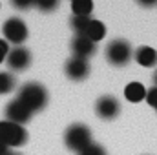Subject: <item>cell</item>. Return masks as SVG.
Returning a JSON list of instances; mask_svg holds the SVG:
<instances>
[{
  "instance_id": "obj_1",
  "label": "cell",
  "mask_w": 157,
  "mask_h": 155,
  "mask_svg": "<svg viewBox=\"0 0 157 155\" xmlns=\"http://www.w3.org/2000/svg\"><path fill=\"white\" fill-rule=\"evenodd\" d=\"M17 99L31 112V113H37L40 110L46 108L48 104V89L39 84V82H26L20 89H18V95Z\"/></svg>"
},
{
  "instance_id": "obj_2",
  "label": "cell",
  "mask_w": 157,
  "mask_h": 155,
  "mask_svg": "<svg viewBox=\"0 0 157 155\" xmlns=\"http://www.w3.org/2000/svg\"><path fill=\"white\" fill-rule=\"evenodd\" d=\"M64 142L70 152L80 153L86 146L91 144V131L84 124H71L64 133Z\"/></svg>"
},
{
  "instance_id": "obj_3",
  "label": "cell",
  "mask_w": 157,
  "mask_h": 155,
  "mask_svg": "<svg viewBox=\"0 0 157 155\" xmlns=\"http://www.w3.org/2000/svg\"><path fill=\"white\" fill-rule=\"evenodd\" d=\"M28 141V131L24 126L9 122V120H0V144L7 148H18L26 144Z\"/></svg>"
},
{
  "instance_id": "obj_4",
  "label": "cell",
  "mask_w": 157,
  "mask_h": 155,
  "mask_svg": "<svg viewBox=\"0 0 157 155\" xmlns=\"http://www.w3.org/2000/svg\"><path fill=\"white\" fill-rule=\"evenodd\" d=\"M2 33H4V40L7 44H13V46H22L29 35L26 22L18 17L7 18L2 26Z\"/></svg>"
},
{
  "instance_id": "obj_5",
  "label": "cell",
  "mask_w": 157,
  "mask_h": 155,
  "mask_svg": "<svg viewBox=\"0 0 157 155\" xmlns=\"http://www.w3.org/2000/svg\"><path fill=\"white\" fill-rule=\"evenodd\" d=\"M132 44L124 39H115L106 46V59L113 66H126L132 59Z\"/></svg>"
},
{
  "instance_id": "obj_6",
  "label": "cell",
  "mask_w": 157,
  "mask_h": 155,
  "mask_svg": "<svg viewBox=\"0 0 157 155\" xmlns=\"http://www.w3.org/2000/svg\"><path fill=\"white\" fill-rule=\"evenodd\" d=\"M6 62H7L9 70H13V71H24L31 64V53L24 46H15L13 49H9V53L6 57Z\"/></svg>"
},
{
  "instance_id": "obj_7",
  "label": "cell",
  "mask_w": 157,
  "mask_h": 155,
  "mask_svg": "<svg viewBox=\"0 0 157 155\" xmlns=\"http://www.w3.org/2000/svg\"><path fill=\"white\" fill-rule=\"evenodd\" d=\"M4 113H6V120L15 122V124H20V126H24L26 122H29V119H31V115H33V113H31V112H29L20 100H18V99L7 102Z\"/></svg>"
},
{
  "instance_id": "obj_8",
  "label": "cell",
  "mask_w": 157,
  "mask_h": 155,
  "mask_svg": "<svg viewBox=\"0 0 157 155\" xmlns=\"http://www.w3.org/2000/svg\"><path fill=\"white\" fill-rule=\"evenodd\" d=\"M64 71H66L68 78H71V80H84V78L90 75V62H88V59L71 57L66 62Z\"/></svg>"
},
{
  "instance_id": "obj_9",
  "label": "cell",
  "mask_w": 157,
  "mask_h": 155,
  "mask_svg": "<svg viewBox=\"0 0 157 155\" xmlns=\"http://www.w3.org/2000/svg\"><path fill=\"white\" fill-rule=\"evenodd\" d=\"M95 112H97V115L101 117V119H104V120H112V119H115L119 115V112H121V104H119V100L115 97H110V95H104V97H101L99 100H97V104H95Z\"/></svg>"
},
{
  "instance_id": "obj_10",
  "label": "cell",
  "mask_w": 157,
  "mask_h": 155,
  "mask_svg": "<svg viewBox=\"0 0 157 155\" xmlns=\"http://www.w3.org/2000/svg\"><path fill=\"white\" fill-rule=\"evenodd\" d=\"M97 46L95 42H91L90 39L82 37V35H75L71 40V51H73V57H80V59H90L93 53H95Z\"/></svg>"
},
{
  "instance_id": "obj_11",
  "label": "cell",
  "mask_w": 157,
  "mask_h": 155,
  "mask_svg": "<svg viewBox=\"0 0 157 155\" xmlns=\"http://www.w3.org/2000/svg\"><path fill=\"white\" fill-rule=\"evenodd\" d=\"M135 60L139 66H144V68H154L157 64V51L150 46H141L137 51H135Z\"/></svg>"
},
{
  "instance_id": "obj_12",
  "label": "cell",
  "mask_w": 157,
  "mask_h": 155,
  "mask_svg": "<svg viewBox=\"0 0 157 155\" xmlns=\"http://www.w3.org/2000/svg\"><path fill=\"white\" fill-rule=\"evenodd\" d=\"M82 37L90 39L91 42H99V40H102L104 37H106V26H104L101 20L91 18V20H90V24L86 26V31H84V35H82Z\"/></svg>"
},
{
  "instance_id": "obj_13",
  "label": "cell",
  "mask_w": 157,
  "mask_h": 155,
  "mask_svg": "<svg viewBox=\"0 0 157 155\" xmlns=\"http://www.w3.org/2000/svg\"><path fill=\"white\" fill-rule=\"evenodd\" d=\"M124 97L130 102H141L143 99H146V89L141 82H130L124 88Z\"/></svg>"
},
{
  "instance_id": "obj_14",
  "label": "cell",
  "mask_w": 157,
  "mask_h": 155,
  "mask_svg": "<svg viewBox=\"0 0 157 155\" xmlns=\"http://www.w3.org/2000/svg\"><path fill=\"white\" fill-rule=\"evenodd\" d=\"M73 17H90L93 11V0H71Z\"/></svg>"
},
{
  "instance_id": "obj_15",
  "label": "cell",
  "mask_w": 157,
  "mask_h": 155,
  "mask_svg": "<svg viewBox=\"0 0 157 155\" xmlns=\"http://www.w3.org/2000/svg\"><path fill=\"white\" fill-rule=\"evenodd\" d=\"M17 86V78L7 71H0V95H6L9 91H13Z\"/></svg>"
},
{
  "instance_id": "obj_16",
  "label": "cell",
  "mask_w": 157,
  "mask_h": 155,
  "mask_svg": "<svg viewBox=\"0 0 157 155\" xmlns=\"http://www.w3.org/2000/svg\"><path fill=\"white\" fill-rule=\"evenodd\" d=\"M91 17H71V29L75 31V35H84L86 31V26L90 24Z\"/></svg>"
},
{
  "instance_id": "obj_17",
  "label": "cell",
  "mask_w": 157,
  "mask_h": 155,
  "mask_svg": "<svg viewBox=\"0 0 157 155\" xmlns=\"http://www.w3.org/2000/svg\"><path fill=\"white\" fill-rule=\"evenodd\" d=\"M59 4H60V0H35V6L39 7L40 11H44V13L55 11L59 7Z\"/></svg>"
},
{
  "instance_id": "obj_18",
  "label": "cell",
  "mask_w": 157,
  "mask_h": 155,
  "mask_svg": "<svg viewBox=\"0 0 157 155\" xmlns=\"http://www.w3.org/2000/svg\"><path fill=\"white\" fill-rule=\"evenodd\" d=\"M78 155H106V150L102 148V146H99V144H90V146H86L82 152Z\"/></svg>"
},
{
  "instance_id": "obj_19",
  "label": "cell",
  "mask_w": 157,
  "mask_h": 155,
  "mask_svg": "<svg viewBox=\"0 0 157 155\" xmlns=\"http://www.w3.org/2000/svg\"><path fill=\"white\" fill-rule=\"evenodd\" d=\"M9 2H11L13 7H17V9H20V11L29 9L31 6H35V0H9Z\"/></svg>"
},
{
  "instance_id": "obj_20",
  "label": "cell",
  "mask_w": 157,
  "mask_h": 155,
  "mask_svg": "<svg viewBox=\"0 0 157 155\" xmlns=\"http://www.w3.org/2000/svg\"><path fill=\"white\" fill-rule=\"evenodd\" d=\"M146 102H148L152 108L157 110V88H152V89L146 91Z\"/></svg>"
},
{
  "instance_id": "obj_21",
  "label": "cell",
  "mask_w": 157,
  "mask_h": 155,
  "mask_svg": "<svg viewBox=\"0 0 157 155\" xmlns=\"http://www.w3.org/2000/svg\"><path fill=\"white\" fill-rule=\"evenodd\" d=\"M7 53H9V46H7V42H6L4 39H0V64L6 60Z\"/></svg>"
},
{
  "instance_id": "obj_22",
  "label": "cell",
  "mask_w": 157,
  "mask_h": 155,
  "mask_svg": "<svg viewBox=\"0 0 157 155\" xmlns=\"http://www.w3.org/2000/svg\"><path fill=\"white\" fill-rule=\"evenodd\" d=\"M137 4L143 7H154V6H157V0H137Z\"/></svg>"
},
{
  "instance_id": "obj_23",
  "label": "cell",
  "mask_w": 157,
  "mask_h": 155,
  "mask_svg": "<svg viewBox=\"0 0 157 155\" xmlns=\"http://www.w3.org/2000/svg\"><path fill=\"white\" fill-rule=\"evenodd\" d=\"M9 152H11V150H9L7 146H4V144H0V155H9Z\"/></svg>"
},
{
  "instance_id": "obj_24",
  "label": "cell",
  "mask_w": 157,
  "mask_h": 155,
  "mask_svg": "<svg viewBox=\"0 0 157 155\" xmlns=\"http://www.w3.org/2000/svg\"><path fill=\"white\" fill-rule=\"evenodd\" d=\"M154 80H155V88H157V71L154 73Z\"/></svg>"
},
{
  "instance_id": "obj_25",
  "label": "cell",
  "mask_w": 157,
  "mask_h": 155,
  "mask_svg": "<svg viewBox=\"0 0 157 155\" xmlns=\"http://www.w3.org/2000/svg\"><path fill=\"white\" fill-rule=\"evenodd\" d=\"M9 155H22V153H17V152H9Z\"/></svg>"
}]
</instances>
